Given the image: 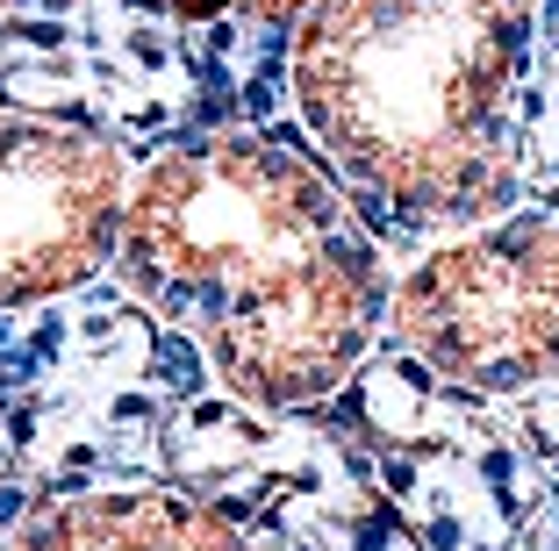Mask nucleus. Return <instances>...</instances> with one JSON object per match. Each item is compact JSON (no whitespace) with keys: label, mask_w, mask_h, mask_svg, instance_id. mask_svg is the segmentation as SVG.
Returning a JSON list of instances; mask_svg holds the SVG:
<instances>
[{"label":"nucleus","mask_w":559,"mask_h":551,"mask_svg":"<svg viewBox=\"0 0 559 551\" xmlns=\"http://www.w3.org/2000/svg\"><path fill=\"white\" fill-rule=\"evenodd\" d=\"M237 8H245L251 22H301L316 0H237Z\"/></svg>","instance_id":"8"},{"label":"nucleus","mask_w":559,"mask_h":551,"mask_svg":"<svg viewBox=\"0 0 559 551\" xmlns=\"http://www.w3.org/2000/svg\"><path fill=\"white\" fill-rule=\"evenodd\" d=\"M158 15H173V22H215V15H230L237 0H151Z\"/></svg>","instance_id":"6"},{"label":"nucleus","mask_w":559,"mask_h":551,"mask_svg":"<svg viewBox=\"0 0 559 551\" xmlns=\"http://www.w3.org/2000/svg\"><path fill=\"white\" fill-rule=\"evenodd\" d=\"M395 337L438 380L474 394H524L559 373V223L502 215L444 237L388 294Z\"/></svg>","instance_id":"3"},{"label":"nucleus","mask_w":559,"mask_h":551,"mask_svg":"<svg viewBox=\"0 0 559 551\" xmlns=\"http://www.w3.org/2000/svg\"><path fill=\"white\" fill-rule=\"evenodd\" d=\"M66 551H251L237 530L209 516V508L180 502V494H80V502L50 508Z\"/></svg>","instance_id":"5"},{"label":"nucleus","mask_w":559,"mask_h":551,"mask_svg":"<svg viewBox=\"0 0 559 551\" xmlns=\"http://www.w3.org/2000/svg\"><path fill=\"white\" fill-rule=\"evenodd\" d=\"M122 194L116 144L0 108V309L94 279L116 259Z\"/></svg>","instance_id":"4"},{"label":"nucleus","mask_w":559,"mask_h":551,"mask_svg":"<svg viewBox=\"0 0 559 551\" xmlns=\"http://www.w3.org/2000/svg\"><path fill=\"white\" fill-rule=\"evenodd\" d=\"M0 551H66V537H58V523H50V516H36L29 530H15Z\"/></svg>","instance_id":"7"},{"label":"nucleus","mask_w":559,"mask_h":551,"mask_svg":"<svg viewBox=\"0 0 559 551\" xmlns=\"http://www.w3.org/2000/svg\"><path fill=\"white\" fill-rule=\"evenodd\" d=\"M538 0H316L295 108L323 158L409 229H480L516 187Z\"/></svg>","instance_id":"2"},{"label":"nucleus","mask_w":559,"mask_h":551,"mask_svg":"<svg viewBox=\"0 0 559 551\" xmlns=\"http://www.w3.org/2000/svg\"><path fill=\"white\" fill-rule=\"evenodd\" d=\"M116 265L136 301L209 344L223 387L301 408L366 358L388 315L380 251L323 165L265 136L165 151L122 194Z\"/></svg>","instance_id":"1"}]
</instances>
